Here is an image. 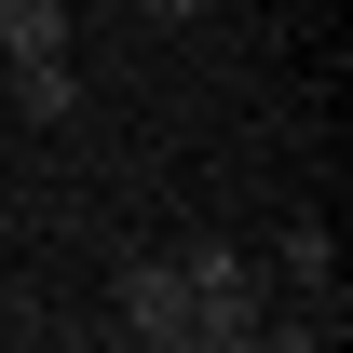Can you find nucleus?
I'll use <instances>...</instances> for the list:
<instances>
[{"label": "nucleus", "instance_id": "nucleus-1", "mask_svg": "<svg viewBox=\"0 0 353 353\" xmlns=\"http://www.w3.org/2000/svg\"><path fill=\"white\" fill-rule=\"evenodd\" d=\"M176 272H190V353H259L272 272L245 259V245H218V231H190V245H176Z\"/></svg>", "mask_w": 353, "mask_h": 353}, {"label": "nucleus", "instance_id": "nucleus-7", "mask_svg": "<svg viewBox=\"0 0 353 353\" xmlns=\"http://www.w3.org/2000/svg\"><path fill=\"white\" fill-rule=\"evenodd\" d=\"M0 68H14V54H0Z\"/></svg>", "mask_w": 353, "mask_h": 353}, {"label": "nucleus", "instance_id": "nucleus-4", "mask_svg": "<svg viewBox=\"0 0 353 353\" xmlns=\"http://www.w3.org/2000/svg\"><path fill=\"white\" fill-rule=\"evenodd\" d=\"M272 272H285L299 299H326V285H340V245H326V218H285V245H272Z\"/></svg>", "mask_w": 353, "mask_h": 353}, {"label": "nucleus", "instance_id": "nucleus-5", "mask_svg": "<svg viewBox=\"0 0 353 353\" xmlns=\"http://www.w3.org/2000/svg\"><path fill=\"white\" fill-rule=\"evenodd\" d=\"M0 54H68V0H0Z\"/></svg>", "mask_w": 353, "mask_h": 353}, {"label": "nucleus", "instance_id": "nucleus-3", "mask_svg": "<svg viewBox=\"0 0 353 353\" xmlns=\"http://www.w3.org/2000/svg\"><path fill=\"white\" fill-rule=\"evenodd\" d=\"M0 95H14L28 123H82V68H68V54H14V68H0Z\"/></svg>", "mask_w": 353, "mask_h": 353}, {"label": "nucleus", "instance_id": "nucleus-6", "mask_svg": "<svg viewBox=\"0 0 353 353\" xmlns=\"http://www.w3.org/2000/svg\"><path fill=\"white\" fill-rule=\"evenodd\" d=\"M136 14H150V28H190V14H204V0H136Z\"/></svg>", "mask_w": 353, "mask_h": 353}, {"label": "nucleus", "instance_id": "nucleus-2", "mask_svg": "<svg viewBox=\"0 0 353 353\" xmlns=\"http://www.w3.org/2000/svg\"><path fill=\"white\" fill-rule=\"evenodd\" d=\"M109 326H123L136 353H190V272L176 259H123L109 272Z\"/></svg>", "mask_w": 353, "mask_h": 353}]
</instances>
